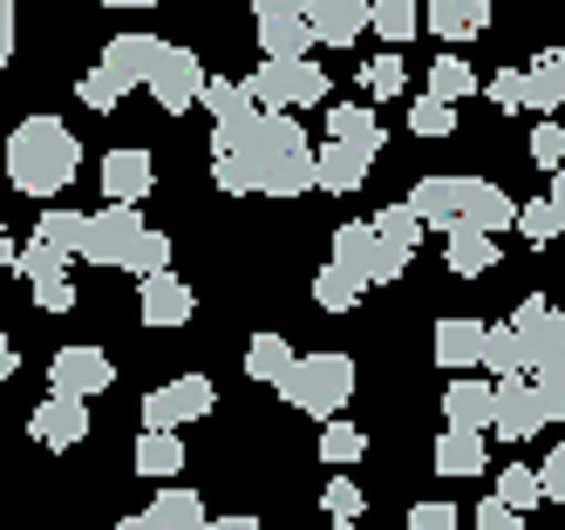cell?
<instances>
[{
    "instance_id": "obj_14",
    "label": "cell",
    "mask_w": 565,
    "mask_h": 530,
    "mask_svg": "<svg viewBox=\"0 0 565 530\" xmlns=\"http://www.w3.org/2000/svg\"><path fill=\"white\" fill-rule=\"evenodd\" d=\"M423 28L443 41V55H450L457 41H477L483 28H491V0H429Z\"/></svg>"
},
{
    "instance_id": "obj_39",
    "label": "cell",
    "mask_w": 565,
    "mask_h": 530,
    "mask_svg": "<svg viewBox=\"0 0 565 530\" xmlns=\"http://www.w3.org/2000/svg\"><path fill=\"white\" fill-rule=\"evenodd\" d=\"M14 272H21V279H34V285H42V279H68V252H55V245L34 238V245H21Z\"/></svg>"
},
{
    "instance_id": "obj_15",
    "label": "cell",
    "mask_w": 565,
    "mask_h": 530,
    "mask_svg": "<svg viewBox=\"0 0 565 530\" xmlns=\"http://www.w3.org/2000/svg\"><path fill=\"white\" fill-rule=\"evenodd\" d=\"M150 184H157V163H150V150H109L103 156V191H109V204H137L150 197Z\"/></svg>"
},
{
    "instance_id": "obj_9",
    "label": "cell",
    "mask_w": 565,
    "mask_h": 530,
    "mask_svg": "<svg viewBox=\"0 0 565 530\" xmlns=\"http://www.w3.org/2000/svg\"><path fill=\"white\" fill-rule=\"evenodd\" d=\"M334 266L369 293V285H388V279H402V259H388V245L375 238V225L361 218V225H341L334 231Z\"/></svg>"
},
{
    "instance_id": "obj_53",
    "label": "cell",
    "mask_w": 565,
    "mask_h": 530,
    "mask_svg": "<svg viewBox=\"0 0 565 530\" xmlns=\"http://www.w3.org/2000/svg\"><path fill=\"white\" fill-rule=\"evenodd\" d=\"M552 212H558V231H565V163H558V177H552Z\"/></svg>"
},
{
    "instance_id": "obj_51",
    "label": "cell",
    "mask_w": 565,
    "mask_h": 530,
    "mask_svg": "<svg viewBox=\"0 0 565 530\" xmlns=\"http://www.w3.org/2000/svg\"><path fill=\"white\" fill-rule=\"evenodd\" d=\"M14 55V0H0V68Z\"/></svg>"
},
{
    "instance_id": "obj_21",
    "label": "cell",
    "mask_w": 565,
    "mask_h": 530,
    "mask_svg": "<svg viewBox=\"0 0 565 530\" xmlns=\"http://www.w3.org/2000/svg\"><path fill=\"white\" fill-rule=\"evenodd\" d=\"M443 266H450L457 279H483L498 266V245L483 238L477 225H450V231H443Z\"/></svg>"
},
{
    "instance_id": "obj_22",
    "label": "cell",
    "mask_w": 565,
    "mask_h": 530,
    "mask_svg": "<svg viewBox=\"0 0 565 530\" xmlns=\"http://www.w3.org/2000/svg\"><path fill=\"white\" fill-rule=\"evenodd\" d=\"M483 334H491V326L483 320H436V360L450 367V375H463V367H477L483 360Z\"/></svg>"
},
{
    "instance_id": "obj_43",
    "label": "cell",
    "mask_w": 565,
    "mask_h": 530,
    "mask_svg": "<svg viewBox=\"0 0 565 530\" xmlns=\"http://www.w3.org/2000/svg\"><path fill=\"white\" fill-rule=\"evenodd\" d=\"M320 510H328L334 523H361V510H369V504H361V489L348 476H334L328 489H320Z\"/></svg>"
},
{
    "instance_id": "obj_42",
    "label": "cell",
    "mask_w": 565,
    "mask_h": 530,
    "mask_svg": "<svg viewBox=\"0 0 565 530\" xmlns=\"http://www.w3.org/2000/svg\"><path fill=\"white\" fill-rule=\"evenodd\" d=\"M532 163L545 177H558V163H565V130H558V116H545L539 130H532Z\"/></svg>"
},
{
    "instance_id": "obj_50",
    "label": "cell",
    "mask_w": 565,
    "mask_h": 530,
    "mask_svg": "<svg viewBox=\"0 0 565 530\" xmlns=\"http://www.w3.org/2000/svg\"><path fill=\"white\" fill-rule=\"evenodd\" d=\"M477 530H524V517L504 510L498 497H483V504H477Z\"/></svg>"
},
{
    "instance_id": "obj_28",
    "label": "cell",
    "mask_w": 565,
    "mask_h": 530,
    "mask_svg": "<svg viewBox=\"0 0 565 530\" xmlns=\"http://www.w3.org/2000/svg\"><path fill=\"white\" fill-rule=\"evenodd\" d=\"M369 225H375V238L388 245V259H402V266L416 259V245H423V218L409 212V204H388V212H375Z\"/></svg>"
},
{
    "instance_id": "obj_47",
    "label": "cell",
    "mask_w": 565,
    "mask_h": 530,
    "mask_svg": "<svg viewBox=\"0 0 565 530\" xmlns=\"http://www.w3.org/2000/svg\"><path fill=\"white\" fill-rule=\"evenodd\" d=\"M409 530H457V504H443V497L416 504V510H409Z\"/></svg>"
},
{
    "instance_id": "obj_12",
    "label": "cell",
    "mask_w": 565,
    "mask_h": 530,
    "mask_svg": "<svg viewBox=\"0 0 565 530\" xmlns=\"http://www.w3.org/2000/svg\"><path fill=\"white\" fill-rule=\"evenodd\" d=\"M28 429H34V442H42V448H75V442H89V401L49 394V401L28 415Z\"/></svg>"
},
{
    "instance_id": "obj_46",
    "label": "cell",
    "mask_w": 565,
    "mask_h": 530,
    "mask_svg": "<svg viewBox=\"0 0 565 530\" xmlns=\"http://www.w3.org/2000/svg\"><path fill=\"white\" fill-rule=\"evenodd\" d=\"M539 489H545V504H565V442H552V456L539 463Z\"/></svg>"
},
{
    "instance_id": "obj_19",
    "label": "cell",
    "mask_w": 565,
    "mask_h": 530,
    "mask_svg": "<svg viewBox=\"0 0 565 530\" xmlns=\"http://www.w3.org/2000/svg\"><path fill=\"white\" fill-rule=\"evenodd\" d=\"M504 442H532L539 429H545V415H539V394H532V381H498V422H491Z\"/></svg>"
},
{
    "instance_id": "obj_1",
    "label": "cell",
    "mask_w": 565,
    "mask_h": 530,
    "mask_svg": "<svg viewBox=\"0 0 565 530\" xmlns=\"http://www.w3.org/2000/svg\"><path fill=\"white\" fill-rule=\"evenodd\" d=\"M212 177L218 191H238V197H300L313 191V143L294 116L212 130Z\"/></svg>"
},
{
    "instance_id": "obj_34",
    "label": "cell",
    "mask_w": 565,
    "mask_h": 530,
    "mask_svg": "<svg viewBox=\"0 0 565 530\" xmlns=\"http://www.w3.org/2000/svg\"><path fill=\"white\" fill-rule=\"evenodd\" d=\"M83 231H89L83 212H42V218H34V238L55 245V252H68V259H83Z\"/></svg>"
},
{
    "instance_id": "obj_55",
    "label": "cell",
    "mask_w": 565,
    "mask_h": 530,
    "mask_svg": "<svg viewBox=\"0 0 565 530\" xmlns=\"http://www.w3.org/2000/svg\"><path fill=\"white\" fill-rule=\"evenodd\" d=\"M14 259H21V252H14V238H8V231H0V272H8Z\"/></svg>"
},
{
    "instance_id": "obj_58",
    "label": "cell",
    "mask_w": 565,
    "mask_h": 530,
    "mask_svg": "<svg viewBox=\"0 0 565 530\" xmlns=\"http://www.w3.org/2000/svg\"><path fill=\"white\" fill-rule=\"evenodd\" d=\"M558 340H565V306H558Z\"/></svg>"
},
{
    "instance_id": "obj_8",
    "label": "cell",
    "mask_w": 565,
    "mask_h": 530,
    "mask_svg": "<svg viewBox=\"0 0 565 530\" xmlns=\"http://www.w3.org/2000/svg\"><path fill=\"white\" fill-rule=\"evenodd\" d=\"M253 28L266 62H307L313 28H307V0H253Z\"/></svg>"
},
{
    "instance_id": "obj_27",
    "label": "cell",
    "mask_w": 565,
    "mask_h": 530,
    "mask_svg": "<svg viewBox=\"0 0 565 530\" xmlns=\"http://www.w3.org/2000/svg\"><path fill=\"white\" fill-rule=\"evenodd\" d=\"M436 469H443V476H483V469H491V448H483V435L443 429V442H436Z\"/></svg>"
},
{
    "instance_id": "obj_41",
    "label": "cell",
    "mask_w": 565,
    "mask_h": 530,
    "mask_svg": "<svg viewBox=\"0 0 565 530\" xmlns=\"http://www.w3.org/2000/svg\"><path fill=\"white\" fill-rule=\"evenodd\" d=\"M409 130H416V137H450V130H457V109L436 102V96H416V102H409Z\"/></svg>"
},
{
    "instance_id": "obj_45",
    "label": "cell",
    "mask_w": 565,
    "mask_h": 530,
    "mask_svg": "<svg viewBox=\"0 0 565 530\" xmlns=\"http://www.w3.org/2000/svg\"><path fill=\"white\" fill-rule=\"evenodd\" d=\"M361 82H369V96H402V62H395V48L388 55H375V62H361Z\"/></svg>"
},
{
    "instance_id": "obj_40",
    "label": "cell",
    "mask_w": 565,
    "mask_h": 530,
    "mask_svg": "<svg viewBox=\"0 0 565 530\" xmlns=\"http://www.w3.org/2000/svg\"><path fill=\"white\" fill-rule=\"evenodd\" d=\"M532 394H539V415H545V422H565V360L539 367V375H532Z\"/></svg>"
},
{
    "instance_id": "obj_37",
    "label": "cell",
    "mask_w": 565,
    "mask_h": 530,
    "mask_svg": "<svg viewBox=\"0 0 565 530\" xmlns=\"http://www.w3.org/2000/svg\"><path fill=\"white\" fill-rule=\"evenodd\" d=\"M354 300H361V285H354V279H348V272H341L334 259L313 272V306H320V313H348Z\"/></svg>"
},
{
    "instance_id": "obj_26",
    "label": "cell",
    "mask_w": 565,
    "mask_h": 530,
    "mask_svg": "<svg viewBox=\"0 0 565 530\" xmlns=\"http://www.w3.org/2000/svg\"><path fill=\"white\" fill-rule=\"evenodd\" d=\"M143 523H150V530H205L212 517H205V504H198V497H191V489H178V483H171V489H164V497H150V510H143Z\"/></svg>"
},
{
    "instance_id": "obj_4",
    "label": "cell",
    "mask_w": 565,
    "mask_h": 530,
    "mask_svg": "<svg viewBox=\"0 0 565 530\" xmlns=\"http://www.w3.org/2000/svg\"><path fill=\"white\" fill-rule=\"evenodd\" d=\"M164 48H171V41H157V34H143V28H137V34H116L109 48H103V62L75 82V96L109 116L130 89H143V82H150V68H157V55H164Z\"/></svg>"
},
{
    "instance_id": "obj_7",
    "label": "cell",
    "mask_w": 565,
    "mask_h": 530,
    "mask_svg": "<svg viewBox=\"0 0 565 530\" xmlns=\"http://www.w3.org/2000/svg\"><path fill=\"white\" fill-rule=\"evenodd\" d=\"M212 401H218V388L205 375H178L164 388H150L143 394V435H178L184 422H205Z\"/></svg>"
},
{
    "instance_id": "obj_56",
    "label": "cell",
    "mask_w": 565,
    "mask_h": 530,
    "mask_svg": "<svg viewBox=\"0 0 565 530\" xmlns=\"http://www.w3.org/2000/svg\"><path fill=\"white\" fill-rule=\"evenodd\" d=\"M103 8H157V0H103Z\"/></svg>"
},
{
    "instance_id": "obj_24",
    "label": "cell",
    "mask_w": 565,
    "mask_h": 530,
    "mask_svg": "<svg viewBox=\"0 0 565 530\" xmlns=\"http://www.w3.org/2000/svg\"><path fill=\"white\" fill-rule=\"evenodd\" d=\"M205 109H212V130H246V122H259V116H266V109L253 102L246 82H225V75H212V82H205Z\"/></svg>"
},
{
    "instance_id": "obj_36",
    "label": "cell",
    "mask_w": 565,
    "mask_h": 530,
    "mask_svg": "<svg viewBox=\"0 0 565 530\" xmlns=\"http://www.w3.org/2000/svg\"><path fill=\"white\" fill-rule=\"evenodd\" d=\"M498 504L504 510H539L545 504V489H539V469H524V463H504V476H498Z\"/></svg>"
},
{
    "instance_id": "obj_57",
    "label": "cell",
    "mask_w": 565,
    "mask_h": 530,
    "mask_svg": "<svg viewBox=\"0 0 565 530\" xmlns=\"http://www.w3.org/2000/svg\"><path fill=\"white\" fill-rule=\"evenodd\" d=\"M116 530H150V523H143V517H124V523H116Z\"/></svg>"
},
{
    "instance_id": "obj_52",
    "label": "cell",
    "mask_w": 565,
    "mask_h": 530,
    "mask_svg": "<svg viewBox=\"0 0 565 530\" xmlns=\"http://www.w3.org/2000/svg\"><path fill=\"white\" fill-rule=\"evenodd\" d=\"M205 530H266V523H259V517H212Z\"/></svg>"
},
{
    "instance_id": "obj_17",
    "label": "cell",
    "mask_w": 565,
    "mask_h": 530,
    "mask_svg": "<svg viewBox=\"0 0 565 530\" xmlns=\"http://www.w3.org/2000/svg\"><path fill=\"white\" fill-rule=\"evenodd\" d=\"M307 28L320 48H348L369 28V0H307Z\"/></svg>"
},
{
    "instance_id": "obj_5",
    "label": "cell",
    "mask_w": 565,
    "mask_h": 530,
    "mask_svg": "<svg viewBox=\"0 0 565 530\" xmlns=\"http://www.w3.org/2000/svg\"><path fill=\"white\" fill-rule=\"evenodd\" d=\"M279 394H287V408H300V415L334 422L341 401L354 394V360L348 354H300L287 367V381H279Z\"/></svg>"
},
{
    "instance_id": "obj_25",
    "label": "cell",
    "mask_w": 565,
    "mask_h": 530,
    "mask_svg": "<svg viewBox=\"0 0 565 530\" xmlns=\"http://www.w3.org/2000/svg\"><path fill=\"white\" fill-rule=\"evenodd\" d=\"M524 109H539V116L565 109V48H552V55H539L524 68Z\"/></svg>"
},
{
    "instance_id": "obj_44",
    "label": "cell",
    "mask_w": 565,
    "mask_h": 530,
    "mask_svg": "<svg viewBox=\"0 0 565 530\" xmlns=\"http://www.w3.org/2000/svg\"><path fill=\"white\" fill-rule=\"evenodd\" d=\"M518 231L532 238V245H552V238H558V212H552V197H539V204H518Z\"/></svg>"
},
{
    "instance_id": "obj_35",
    "label": "cell",
    "mask_w": 565,
    "mask_h": 530,
    "mask_svg": "<svg viewBox=\"0 0 565 530\" xmlns=\"http://www.w3.org/2000/svg\"><path fill=\"white\" fill-rule=\"evenodd\" d=\"M178 469H184V442H178V435H143V442H137V476L164 483V476H178Z\"/></svg>"
},
{
    "instance_id": "obj_29",
    "label": "cell",
    "mask_w": 565,
    "mask_h": 530,
    "mask_svg": "<svg viewBox=\"0 0 565 530\" xmlns=\"http://www.w3.org/2000/svg\"><path fill=\"white\" fill-rule=\"evenodd\" d=\"M328 143H354V150H382V122L369 116V109H361V102H334L328 109Z\"/></svg>"
},
{
    "instance_id": "obj_16",
    "label": "cell",
    "mask_w": 565,
    "mask_h": 530,
    "mask_svg": "<svg viewBox=\"0 0 565 530\" xmlns=\"http://www.w3.org/2000/svg\"><path fill=\"white\" fill-rule=\"evenodd\" d=\"M409 212L423 218V231L436 225V231H450L457 218H463V177H443V171H429V177H416V191L402 197Z\"/></svg>"
},
{
    "instance_id": "obj_6",
    "label": "cell",
    "mask_w": 565,
    "mask_h": 530,
    "mask_svg": "<svg viewBox=\"0 0 565 530\" xmlns=\"http://www.w3.org/2000/svg\"><path fill=\"white\" fill-rule=\"evenodd\" d=\"M253 102L266 116H294V109H313L328 102V68L320 62H259V75L246 82Z\"/></svg>"
},
{
    "instance_id": "obj_49",
    "label": "cell",
    "mask_w": 565,
    "mask_h": 530,
    "mask_svg": "<svg viewBox=\"0 0 565 530\" xmlns=\"http://www.w3.org/2000/svg\"><path fill=\"white\" fill-rule=\"evenodd\" d=\"M491 102H498V109H524V68L491 75Z\"/></svg>"
},
{
    "instance_id": "obj_31",
    "label": "cell",
    "mask_w": 565,
    "mask_h": 530,
    "mask_svg": "<svg viewBox=\"0 0 565 530\" xmlns=\"http://www.w3.org/2000/svg\"><path fill=\"white\" fill-rule=\"evenodd\" d=\"M483 367H491L498 381H518V375H532V367H524V340H518V326H511V320L483 334Z\"/></svg>"
},
{
    "instance_id": "obj_38",
    "label": "cell",
    "mask_w": 565,
    "mask_h": 530,
    "mask_svg": "<svg viewBox=\"0 0 565 530\" xmlns=\"http://www.w3.org/2000/svg\"><path fill=\"white\" fill-rule=\"evenodd\" d=\"M320 456H328L334 469H348V463H361V456H369V435H361V429H348V422H328V429H320Z\"/></svg>"
},
{
    "instance_id": "obj_3",
    "label": "cell",
    "mask_w": 565,
    "mask_h": 530,
    "mask_svg": "<svg viewBox=\"0 0 565 530\" xmlns=\"http://www.w3.org/2000/svg\"><path fill=\"white\" fill-rule=\"evenodd\" d=\"M83 259L89 266H124L137 279H157V272H171V238L143 225L130 204H103V212L89 218L83 231Z\"/></svg>"
},
{
    "instance_id": "obj_23",
    "label": "cell",
    "mask_w": 565,
    "mask_h": 530,
    "mask_svg": "<svg viewBox=\"0 0 565 530\" xmlns=\"http://www.w3.org/2000/svg\"><path fill=\"white\" fill-rule=\"evenodd\" d=\"M457 225H477L483 238H491L498 225H518V197H504L498 184H483V177H463V218Z\"/></svg>"
},
{
    "instance_id": "obj_11",
    "label": "cell",
    "mask_w": 565,
    "mask_h": 530,
    "mask_svg": "<svg viewBox=\"0 0 565 530\" xmlns=\"http://www.w3.org/2000/svg\"><path fill=\"white\" fill-rule=\"evenodd\" d=\"M109 354L103 347H62L55 360H49V381H55V394H75V401H89V394H103L109 388Z\"/></svg>"
},
{
    "instance_id": "obj_54",
    "label": "cell",
    "mask_w": 565,
    "mask_h": 530,
    "mask_svg": "<svg viewBox=\"0 0 565 530\" xmlns=\"http://www.w3.org/2000/svg\"><path fill=\"white\" fill-rule=\"evenodd\" d=\"M14 360H21V354H14V340H8V334H0V381H8V375H14Z\"/></svg>"
},
{
    "instance_id": "obj_18",
    "label": "cell",
    "mask_w": 565,
    "mask_h": 530,
    "mask_svg": "<svg viewBox=\"0 0 565 530\" xmlns=\"http://www.w3.org/2000/svg\"><path fill=\"white\" fill-rule=\"evenodd\" d=\"M369 150H354V143H320L313 150V191H361V184H369Z\"/></svg>"
},
{
    "instance_id": "obj_32",
    "label": "cell",
    "mask_w": 565,
    "mask_h": 530,
    "mask_svg": "<svg viewBox=\"0 0 565 530\" xmlns=\"http://www.w3.org/2000/svg\"><path fill=\"white\" fill-rule=\"evenodd\" d=\"M369 28L388 41V48H402V41L423 28V8L416 0H369Z\"/></svg>"
},
{
    "instance_id": "obj_48",
    "label": "cell",
    "mask_w": 565,
    "mask_h": 530,
    "mask_svg": "<svg viewBox=\"0 0 565 530\" xmlns=\"http://www.w3.org/2000/svg\"><path fill=\"white\" fill-rule=\"evenodd\" d=\"M34 306H42V313H68L75 306V279H42V285H34Z\"/></svg>"
},
{
    "instance_id": "obj_13",
    "label": "cell",
    "mask_w": 565,
    "mask_h": 530,
    "mask_svg": "<svg viewBox=\"0 0 565 530\" xmlns=\"http://www.w3.org/2000/svg\"><path fill=\"white\" fill-rule=\"evenodd\" d=\"M443 415H450V429H463V435H483V429L498 422V381L457 375L450 388H443Z\"/></svg>"
},
{
    "instance_id": "obj_10",
    "label": "cell",
    "mask_w": 565,
    "mask_h": 530,
    "mask_svg": "<svg viewBox=\"0 0 565 530\" xmlns=\"http://www.w3.org/2000/svg\"><path fill=\"white\" fill-rule=\"evenodd\" d=\"M205 82H212V75H205V62H198L191 48H164L143 89L157 96V109H164V116H184V109L205 102Z\"/></svg>"
},
{
    "instance_id": "obj_33",
    "label": "cell",
    "mask_w": 565,
    "mask_h": 530,
    "mask_svg": "<svg viewBox=\"0 0 565 530\" xmlns=\"http://www.w3.org/2000/svg\"><path fill=\"white\" fill-rule=\"evenodd\" d=\"M429 96L457 109L463 96H477V68H470V62H457V55H443V62H429Z\"/></svg>"
},
{
    "instance_id": "obj_30",
    "label": "cell",
    "mask_w": 565,
    "mask_h": 530,
    "mask_svg": "<svg viewBox=\"0 0 565 530\" xmlns=\"http://www.w3.org/2000/svg\"><path fill=\"white\" fill-rule=\"evenodd\" d=\"M294 360H300V354L287 347V334H253V340H246V375H253V381H273V388H279Z\"/></svg>"
},
{
    "instance_id": "obj_20",
    "label": "cell",
    "mask_w": 565,
    "mask_h": 530,
    "mask_svg": "<svg viewBox=\"0 0 565 530\" xmlns=\"http://www.w3.org/2000/svg\"><path fill=\"white\" fill-rule=\"evenodd\" d=\"M191 313H198V293H191L178 272L143 279V326H184Z\"/></svg>"
},
{
    "instance_id": "obj_2",
    "label": "cell",
    "mask_w": 565,
    "mask_h": 530,
    "mask_svg": "<svg viewBox=\"0 0 565 530\" xmlns=\"http://www.w3.org/2000/svg\"><path fill=\"white\" fill-rule=\"evenodd\" d=\"M75 171H83V143H75V130H68L62 116L14 122V137H8V177H14V191L55 197V191H68Z\"/></svg>"
}]
</instances>
